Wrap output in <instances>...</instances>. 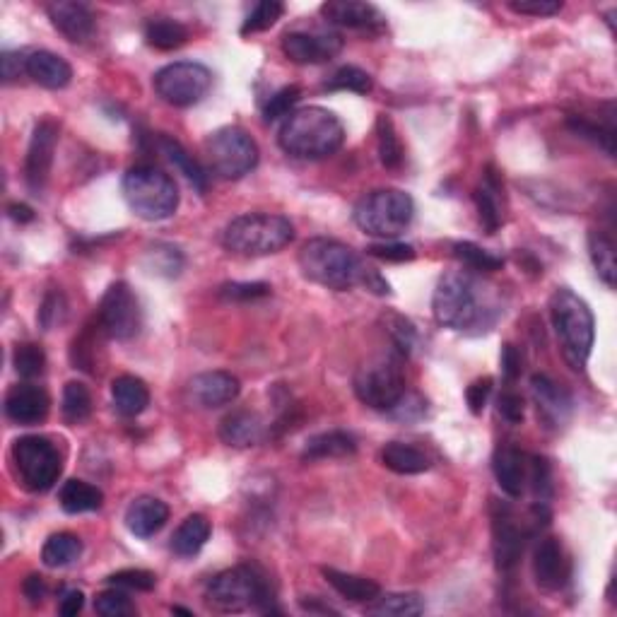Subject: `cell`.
<instances>
[{
	"label": "cell",
	"mask_w": 617,
	"mask_h": 617,
	"mask_svg": "<svg viewBox=\"0 0 617 617\" xmlns=\"http://www.w3.org/2000/svg\"><path fill=\"white\" fill-rule=\"evenodd\" d=\"M345 128L333 111L304 107L292 111L280 126L278 143L297 160H323L343 148Z\"/></svg>",
	"instance_id": "6da1fadb"
},
{
	"label": "cell",
	"mask_w": 617,
	"mask_h": 617,
	"mask_svg": "<svg viewBox=\"0 0 617 617\" xmlns=\"http://www.w3.org/2000/svg\"><path fill=\"white\" fill-rule=\"evenodd\" d=\"M550 316L564 360L574 372H584L596 340V319L577 292L560 287L550 297Z\"/></svg>",
	"instance_id": "7a4b0ae2"
},
{
	"label": "cell",
	"mask_w": 617,
	"mask_h": 617,
	"mask_svg": "<svg viewBox=\"0 0 617 617\" xmlns=\"http://www.w3.org/2000/svg\"><path fill=\"white\" fill-rule=\"evenodd\" d=\"M297 261L304 278L336 292L362 285L364 273H367V266L355 256L350 246L326 237L309 239L299 251Z\"/></svg>",
	"instance_id": "3957f363"
},
{
	"label": "cell",
	"mask_w": 617,
	"mask_h": 617,
	"mask_svg": "<svg viewBox=\"0 0 617 617\" xmlns=\"http://www.w3.org/2000/svg\"><path fill=\"white\" fill-rule=\"evenodd\" d=\"M295 239V227L287 217L249 213L234 217L222 232V246L237 256L278 254Z\"/></svg>",
	"instance_id": "277c9868"
},
{
	"label": "cell",
	"mask_w": 617,
	"mask_h": 617,
	"mask_svg": "<svg viewBox=\"0 0 617 617\" xmlns=\"http://www.w3.org/2000/svg\"><path fill=\"white\" fill-rule=\"evenodd\" d=\"M490 307L480 302L478 287L463 273H446L437 282L432 297V314L439 326L451 331H470V328L490 326Z\"/></svg>",
	"instance_id": "5b68a950"
},
{
	"label": "cell",
	"mask_w": 617,
	"mask_h": 617,
	"mask_svg": "<svg viewBox=\"0 0 617 617\" xmlns=\"http://www.w3.org/2000/svg\"><path fill=\"white\" fill-rule=\"evenodd\" d=\"M121 188L128 208L140 220H167L179 208V188H176L174 179L150 164H138V167L128 169Z\"/></svg>",
	"instance_id": "8992f818"
},
{
	"label": "cell",
	"mask_w": 617,
	"mask_h": 617,
	"mask_svg": "<svg viewBox=\"0 0 617 617\" xmlns=\"http://www.w3.org/2000/svg\"><path fill=\"white\" fill-rule=\"evenodd\" d=\"M205 598L222 613H244L249 608H258L263 613L273 610L268 581L251 564H239L217 574L205 589Z\"/></svg>",
	"instance_id": "52a82bcc"
},
{
	"label": "cell",
	"mask_w": 617,
	"mask_h": 617,
	"mask_svg": "<svg viewBox=\"0 0 617 617\" xmlns=\"http://www.w3.org/2000/svg\"><path fill=\"white\" fill-rule=\"evenodd\" d=\"M415 215L413 198L398 188H379L367 193L355 205L352 220L369 237H379L384 242L396 239L410 227Z\"/></svg>",
	"instance_id": "ba28073f"
},
{
	"label": "cell",
	"mask_w": 617,
	"mask_h": 617,
	"mask_svg": "<svg viewBox=\"0 0 617 617\" xmlns=\"http://www.w3.org/2000/svg\"><path fill=\"white\" fill-rule=\"evenodd\" d=\"M205 155L210 167L222 179H242L251 174L258 164V145L244 128L225 126L205 140Z\"/></svg>",
	"instance_id": "9c48e42d"
},
{
	"label": "cell",
	"mask_w": 617,
	"mask_h": 617,
	"mask_svg": "<svg viewBox=\"0 0 617 617\" xmlns=\"http://www.w3.org/2000/svg\"><path fill=\"white\" fill-rule=\"evenodd\" d=\"M355 393L364 405L374 410H389L401 401L405 393V379L396 357H374L367 360L355 374Z\"/></svg>",
	"instance_id": "30bf717a"
},
{
	"label": "cell",
	"mask_w": 617,
	"mask_h": 617,
	"mask_svg": "<svg viewBox=\"0 0 617 617\" xmlns=\"http://www.w3.org/2000/svg\"><path fill=\"white\" fill-rule=\"evenodd\" d=\"M152 85H155L157 97L162 102L172 104V107H191L208 94L210 85H213V73L203 63L179 61L157 70Z\"/></svg>",
	"instance_id": "8fae6325"
},
{
	"label": "cell",
	"mask_w": 617,
	"mask_h": 617,
	"mask_svg": "<svg viewBox=\"0 0 617 617\" xmlns=\"http://www.w3.org/2000/svg\"><path fill=\"white\" fill-rule=\"evenodd\" d=\"M13 461L22 483L32 492H46L61 475V456L44 437H22L13 444Z\"/></svg>",
	"instance_id": "7c38bea8"
},
{
	"label": "cell",
	"mask_w": 617,
	"mask_h": 617,
	"mask_svg": "<svg viewBox=\"0 0 617 617\" xmlns=\"http://www.w3.org/2000/svg\"><path fill=\"white\" fill-rule=\"evenodd\" d=\"M97 321L102 323L104 336L111 340L126 343V340L138 336L140 326H143V311H140L138 297L133 295L126 282H114L109 287L107 295L102 297V304H99Z\"/></svg>",
	"instance_id": "4fadbf2b"
},
{
	"label": "cell",
	"mask_w": 617,
	"mask_h": 617,
	"mask_svg": "<svg viewBox=\"0 0 617 617\" xmlns=\"http://www.w3.org/2000/svg\"><path fill=\"white\" fill-rule=\"evenodd\" d=\"M343 51L338 32H287L282 37V54L299 66H319Z\"/></svg>",
	"instance_id": "5bb4252c"
},
{
	"label": "cell",
	"mask_w": 617,
	"mask_h": 617,
	"mask_svg": "<svg viewBox=\"0 0 617 617\" xmlns=\"http://www.w3.org/2000/svg\"><path fill=\"white\" fill-rule=\"evenodd\" d=\"M56 145H58V123L51 119L39 121L37 126H34L32 140H29L27 162H25L27 186L32 188L34 193L44 191L46 181H49Z\"/></svg>",
	"instance_id": "9a60e30c"
},
{
	"label": "cell",
	"mask_w": 617,
	"mask_h": 617,
	"mask_svg": "<svg viewBox=\"0 0 617 617\" xmlns=\"http://www.w3.org/2000/svg\"><path fill=\"white\" fill-rule=\"evenodd\" d=\"M492 548H495L499 572H511L526 548V531H521L511 511L499 504H495V511H492Z\"/></svg>",
	"instance_id": "2e32d148"
},
{
	"label": "cell",
	"mask_w": 617,
	"mask_h": 617,
	"mask_svg": "<svg viewBox=\"0 0 617 617\" xmlns=\"http://www.w3.org/2000/svg\"><path fill=\"white\" fill-rule=\"evenodd\" d=\"M321 15L328 25L357 29V32H381L386 27L384 15L372 3L360 0H328L321 5Z\"/></svg>",
	"instance_id": "e0dca14e"
},
{
	"label": "cell",
	"mask_w": 617,
	"mask_h": 617,
	"mask_svg": "<svg viewBox=\"0 0 617 617\" xmlns=\"http://www.w3.org/2000/svg\"><path fill=\"white\" fill-rule=\"evenodd\" d=\"M242 391L237 376L229 372H203L193 376L188 384V393L201 408H222V405L234 403Z\"/></svg>",
	"instance_id": "ac0fdd59"
},
{
	"label": "cell",
	"mask_w": 617,
	"mask_h": 617,
	"mask_svg": "<svg viewBox=\"0 0 617 617\" xmlns=\"http://www.w3.org/2000/svg\"><path fill=\"white\" fill-rule=\"evenodd\" d=\"M49 393L34 384H17L5 398V415L17 425H39L49 415Z\"/></svg>",
	"instance_id": "d6986e66"
},
{
	"label": "cell",
	"mask_w": 617,
	"mask_h": 617,
	"mask_svg": "<svg viewBox=\"0 0 617 617\" xmlns=\"http://www.w3.org/2000/svg\"><path fill=\"white\" fill-rule=\"evenodd\" d=\"M533 577L545 591H557L567 581V557L557 538H540L533 550Z\"/></svg>",
	"instance_id": "ffe728a7"
},
{
	"label": "cell",
	"mask_w": 617,
	"mask_h": 617,
	"mask_svg": "<svg viewBox=\"0 0 617 617\" xmlns=\"http://www.w3.org/2000/svg\"><path fill=\"white\" fill-rule=\"evenodd\" d=\"M492 470H495L497 485L504 495L519 499L528 485V458L516 446H499L492 456Z\"/></svg>",
	"instance_id": "44dd1931"
},
{
	"label": "cell",
	"mask_w": 617,
	"mask_h": 617,
	"mask_svg": "<svg viewBox=\"0 0 617 617\" xmlns=\"http://www.w3.org/2000/svg\"><path fill=\"white\" fill-rule=\"evenodd\" d=\"M266 422L254 410H234L222 417L220 439L234 449H249L266 439Z\"/></svg>",
	"instance_id": "7402d4cb"
},
{
	"label": "cell",
	"mask_w": 617,
	"mask_h": 617,
	"mask_svg": "<svg viewBox=\"0 0 617 617\" xmlns=\"http://www.w3.org/2000/svg\"><path fill=\"white\" fill-rule=\"evenodd\" d=\"M46 13H49L54 27L68 41L80 44V41H87L94 34V13L85 3L61 0V3H51L49 8H46Z\"/></svg>",
	"instance_id": "603a6c76"
},
{
	"label": "cell",
	"mask_w": 617,
	"mask_h": 617,
	"mask_svg": "<svg viewBox=\"0 0 617 617\" xmlns=\"http://www.w3.org/2000/svg\"><path fill=\"white\" fill-rule=\"evenodd\" d=\"M167 521L169 507L157 497H135L126 509V526L135 538H152L162 531Z\"/></svg>",
	"instance_id": "cb8c5ba5"
},
{
	"label": "cell",
	"mask_w": 617,
	"mask_h": 617,
	"mask_svg": "<svg viewBox=\"0 0 617 617\" xmlns=\"http://www.w3.org/2000/svg\"><path fill=\"white\" fill-rule=\"evenodd\" d=\"M27 75L46 90H63L73 80V68L66 58L51 51H29Z\"/></svg>",
	"instance_id": "d4e9b609"
},
{
	"label": "cell",
	"mask_w": 617,
	"mask_h": 617,
	"mask_svg": "<svg viewBox=\"0 0 617 617\" xmlns=\"http://www.w3.org/2000/svg\"><path fill=\"white\" fill-rule=\"evenodd\" d=\"M531 391L538 403V413L543 415L548 422H552V425L560 427L562 422L569 417V413H572V396H569L560 384H555L550 376H545V374L533 376Z\"/></svg>",
	"instance_id": "484cf974"
},
{
	"label": "cell",
	"mask_w": 617,
	"mask_h": 617,
	"mask_svg": "<svg viewBox=\"0 0 617 617\" xmlns=\"http://www.w3.org/2000/svg\"><path fill=\"white\" fill-rule=\"evenodd\" d=\"M111 401L116 413L123 417H138L150 405V391L143 379L123 374L111 384Z\"/></svg>",
	"instance_id": "4316f807"
},
{
	"label": "cell",
	"mask_w": 617,
	"mask_h": 617,
	"mask_svg": "<svg viewBox=\"0 0 617 617\" xmlns=\"http://www.w3.org/2000/svg\"><path fill=\"white\" fill-rule=\"evenodd\" d=\"M357 451L355 434L345 430H331L311 437L304 446L302 458L304 461H323V458H345Z\"/></svg>",
	"instance_id": "83f0119b"
},
{
	"label": "cell",
	"mask_w": 617,
	"mask_h": 617,
	"mask_svg": "<svg viewBox=\"0 0 617 617\" xmlns=\"http://www.w3.org/2000/svg\"><path fill=\"white\" fill-rule=\"evenodd\" d=\"M381 463L398 475H420L432 468L430 456L413 444L391 442L381 449Z\"/></svg>",
	"instance_id": "f1b7e54d"
},
{
	"label": "cell",
	"mask_w": 617,
	"mask_h": 617,
	"mask_svg": "<svg viewBox=\"0 0 617 617\" xmlns=\"http://www.w3.org/2000/svg\"><path fill=\"white\" fill-rule=\"evenodd\" d=\"M321 574L326 577L328 584L336 589L340 596L348 598L352 603H372L381 593V586L367 577H357V574L338 572L333 567H323Z\"/></svg>",
	"instance_id": "f546056e"
},
{
	"label": "cell",
	"mask_w": 617,
	"mask_h": 617,
	"mask_svg": "<svg viewBox=\"0 0 617 617\" xmlns=\"http://www.w3.org/2000/svg\"><path fill=\"white\" fill-rule=\"evenodd\" d=\"M210 533H213L210 521L205 519L203 514H191L188 519H184V524L174 531L172 550L179 557L198 555V552L205 548V543H208Z\"/></svg>",
	"instance_id": "4dcf8cb0"
},
{
	"label": "cell",
	"mask_w": 617,
	"mask_h": 617,
	"mask_svg": "<svg viewBox=\"0 0 617 617\" xmlns=\"http://www.w3.org/2000/svg\"><path fill=\"white\" fill-rule=\"evenodd\" d=\"M475 205H478L480 225L487 234H495L502 225V208H499V179L495 167L485 169L483 184L475 191Z\"/></svg>",
	"instance_id": "1f68e13d"
},
{
	"label": "cell",
	"mask_w": 617,
	"mask_h": 617,
	"mask_svg": "<svg viewBox=\"0 0 617 617\" xmlns=\"http://www.w3.org/2000/svg\"><path fill=\"white\" fill-rule=\"evenodd\" d=\"M58 502L66 514H87V511L102 509L104 492L85 480H68L58 492Z\"/></svg>",
	"instance_id": "d6a6232c"
},
{
	"label": "cell",
	"mask_w": 617,
	"mask_h": 617,
	"mask_svg": "<svg viewBox=\"0 0 617 617\" xmlns=\"http://www.w3.org/2000/svg\"><path fill=\"white\" fill-rule=\"evenodd\" d=\"M369 615L379 617H415L425 613V598L420 593H386V596H376L367 605Z\"/></svg>",
	"instance_id": "836d02e7"
},
{
	"label": "cell",
	"mask_w": 617,
	"mask_h": 617,
	"mask_svg": "<svg viewBox=\"0 0 617 617\" xmlns=\"http://www.w3.org/2000/svg\"><path fill=\"white\" fill-rule=\"evenodd\" d=\"M160 148H162L164 155H167V160L172 162L174 167L186 176L188 184H191L193 188H198L201 193L208 191V174L203 172L201 164H198L191 155H188V152L184 150V145H181L179 140L169 138V135H160Z\"/></svg>",
	"instance_id": "e575fe53"
},
{
	"label": "cell",
	"mask_w": 617,
	"mask_h": 617,
	"mask_svg": "<svg viewBox=\"0 0 617 617\" xmlns=\"http://www.w3.org/2000/svg\"><path fill=\"white\" fill-rule=\"evenodd\" d=\"M145 39H148L152 49L174 51L186 44L188 29L181 22L169 20V17H157V20H150L145 25Z\"/></svg>",
	"instance_id": "d590c367"
},
{
	"label": "cell",
	"mask_w": 617,
	"mask_h": 617,
	"mask_svg": "<svg viewBox=\"0 0 617 617\" xmlns=\"http://www.w3.org/2000/svg\"><path fill=\"white\" fill-rule=\"evenodd\" d=\"M82 552V540L75 536V533H56L44 543V550H41V562L46 567L58 569V567H68L80 557Z\"/></svg>",
	"instance_id": "8d00e7d4"
},
{
	"label": "cell",
	"mask_w": 617,
	"mask_h": 617,
	"mask_svg": "<svg viewBox=\"0 0 617 617\" xmlns=\"http://www.w3.org/2000/svg\"><path fill=\"white\" fill-rule=\"evenodd\" d=\"M589 254L596 268L598 278H601L608 287H615L617 266H615V244L608 234L603 232H589Z\"/></svg>",
	"instance_id": "74e56055"
},
{
	"label": "cell",
	"mask_w": 617,
	"mask_h": 617,
	"mask_svg": "<svg viewBox=\"0 0 617 617\" xmlns=\"http://www.w3.org/2000/svg\"><path fill=\"white\" fill-rule=\"evenodd\" d=\"M63 417H66L68 425H80L87 417L92 415V396L90 389L80 381H68L66 389H63Z\"/></svg>",
	"instance_id": "f35d334b"
},
{
	"label": "cell",
	"mask_w": 617,
	"mask_h": 617,
	"mask_svg": "<svg viewBox=\"0 0 617 617\" xmlns=\"http://www.w3.org/2000/svg\"><path fill=\"white\" fill-rule=\"evenodd\" d=\"M376 143H379V160L386 169L401 167L403 145L398 140V133L389 116H379V121H376Z\"/></svg>",
	"instance_id": "ab89813d"
},
{
	"label": "cell",
	"mask_w": 617,
	"mask_h": 617,
	"mask_svg": "<svg viewBox=\"0 0 617 617\" xmlns=\"http://www.w3.org/2000/svg\"><path fill=\"white\" fill-rule=\"evenodd\" d=\"M97 323H90L85 326V331L80 336H75L73 348H70V362L75 364V369H82V372H97V336L104 333L102 323H99V331H94Z\"/></svg>",
	"instance_id": "60d3db41"
},
{
	"label": "cell",
	"mask_w": 617,
	"mask_h": 617,
	"mask_svg": "<svg viewBox=\"0 0 617 617\" xmlns=\"http://www.w3.org/2000/svg\"><path fill=\"white\" fill-rule=\"evenodd\" d=\"M454 256L463 266H468L470 270H480V273H495V270H502L504 266L502 256H495L492 251H487L473 242L454 244Z\"/></svg>",
	"instance_id": "b9f144b4"
},
{
	"label": "cell",
	"mask_w": 617,
	"mask_h": 617,
	"mask_svg": "<svg viewBox=\"0 0 617 617\" xmlns=\"http://www.w3.org/2000/svg\"><path fill=\"white\" fill-rule=\"evenodd\" d=\"M569 128L581 138L591 140L601 148L605 155H615V126H601V123L586 119V116H569Z\"/></svg>",
	"instance_id": "7bdbcfd3"
},
{
	"label": "cell",
	"mask_w": 617,
	"mask_h": 617,
	"mask_svg": "<svg viewBox=\"0 0 617 617\" xmlns=\"http://www.w3.org/2000/svg\"><path fill=\"white\" fill-rule=\"evenodd\" d=\"M372 87L374 85H372V78H369V73H364V70L357 66H343V68H338L331 78H328L326 85H323V90L367 94V92H372Z\"/></svg>",
	"instance_id": "ee69618b"
},
{
	"label": "cell",
	"mask_w": 617,
	"mask_h": 617,
	"mask_svg": "<svg viewBox=\"0 0 617 617\" xmlns=\"http://www.w3.org/2000/svg\"><path fill=\"white\" fill-rule=\"evenodd\" d=\"M13 367L22 379H37L46 369V355L37 343H22L13 352Z\"/></svg>",
	"instance_id": "f6af8a7d"
},
{
	"label": "cell",
	"mask_w": 617,
	"mask_h": 617,
	"mask_svg": "<svg viewBox=\"0 0 617 617\" xmlns=\"http://www.w3.org/2000/svg\"><path fill=\"white\" fill-rule=\"evenodd\" d=\"M282 13H285V5L278 3V0H263V3H258L256 8L246 15L242 34L244 37H249V34L266 32V29H270L280 20Z\"/></svg>",
	"instance_id": "bcb514c9"
},
{
	"label": "cell",
	"mask_w": 617,
	"mask_h": 617,
	"mask_svg": "<svg viewBox=\"0 0 617 617\" xmlns=\"http://www.w3.org/2000/svg\"><path fill=\"white\" fill-rule=\"evenodd\" d=\"M148 266L152 273L164 275V278H174V275H179L181 268H184V256H181V251L176 249V246L157 244L155 249H150Z\"/></svg>",
	"instance_id": "7dc6e473"
},
{
	"label": "cell",
	"mask_w": 617,
	"mask_h": 617,
	"mask_svg": "<svg viewBox=\"0 0 617 617\" xmlns=\"http://www.w3.org/2000/svg\"><path fill=\"white\" fill-rule=\"evenodd\" d=\"M94 610L102 617H128L135 613V605L126 591L114 586V589L102 591L94 598Z\"/></svg>",
	"instance_id": "c3c4849f"
},
{
	"label": "cell",
	"mask_w": 617,
	"mask_h": 617,
	"mask_svg": "<svg viewBox=\"0 0 617 617\" xmlns=\"http://www.w3.org/2000/svg\"><path fill=\"white\" fill-rule=\"evenodd\" d=\"M302 99V90H299L297 85H287L282 87V90H278L273 94V97L268 99L266 104H263V119H266L268 123L270 121H278L282 119V116H290L292 109H295V104Z\"/></svg>",
	"instance_id": "681fc988"
},
{
	"label": "cell",
	"mask_w": 617,
	"mask_h": 617,
	"mask_svg": "<svg viewBox=\"0 0 617 617\" xmlns=\"http://www.w3.org/2000/svg\"><path fill=\"white\" fill-rule=\"evenodd\" d=\"M528 483H531L533 495H536L538 502L548 504V499L552 497V468L548 458H531V463H528Z\"/></svg>",
	"instance_id": "f907efd6"
},
{
	"label": "cell",
	"mask_w": 617,
	"mask_h": 617,
	"mask_svg": "<svg viewBox=\"0 0 617 617\" xmlns=\"http://www.w3.org/2000/svg\"><path fill=\"white\" fill-rule=\"evenodd\" d=\"M107 581L123 591H152L157 586V577L148 569H121L111 574Z\"/></svg>",
	"instance_id": "816d5d0a"
},
{
	"label": "cell",
	"mask_w": 617,
	"mask_h": 617,
	"mask_svg": "<svg viewBox=\"0 0 617 617\" xmlns=\"http://www.w3.org/2000/svg\"><path fill=\"white\" fill-rule=\"evenodd\" d=\"M268 282H227L220 287V297L227 302H254V299L268 297Z\"/></svg>",
	"instance_id": "f5cc1de1"
},
{
	"label": "cell",
	"mask_w": 617,
	"mask_h": 617,
	"mask_svg": "<svg viewBox=\"0 0 617 617\" xmlns=\"http://www.w3.org/2000/svg\"><path fill=\"white\" fill-rule=\"evenodd\" d=\"M386 328H389V336L393 340V345H396V350L401 352V355H410V350L415 348V326L410 323L405 316L398 314H389L386 316Z\"/></svg>",
	"instance_id": "db71d44e"
},
{
	"label": "cell",
	"mask_w": 617,
	"mask_h": 617,
	"mask_svg": "<svg viewBox=\"0 0 617 617\" xmlns=\"http://www.w3.org/2000/svg\"><path fill=\"white\" fill-rule=\"evenodd\" d=\"M367 254L386 263H403V261H413L415 249L410 244H401V242H379V244L367 246Z\"/></svg>",
	"instance_id": "11a10c76"
},
{
	"label": "cell",
	"mask_w": 617,
	"mask_h": 617,
	"mask_svg": "<svg viewBox=\"0 0 617 617\" xmlns=\"http://www.w3.org/2000/svg\"><path fill=\"white\" fill-rule=\"evenodd\" d=\"M389 413L403 422H415V420H420V417H425L427 403L422 401L417 393H403L401 401L393 405Z\"/></svg>",
	"instance_id": "9f6ffc18"
},
{
	"label": "cell",
	"mask_w": 617,
	"mask_h": 617,
	"mask_svg": "<svg viewBox=\"0 0 617 617\" xmlns=\"http://www.w3.org/2000/svg\"><path fill=\"white\" fill-rule=\"evenodd\" d=\"M492 384H495V381H492L490 376H483V379H475L473 384L468 386L466 403H468L470 413H473V415H483L485 405H487V401H490V396H492Z\"/></svg>",
	"instance_id": "6f0895ef"
},
{
	"label": "cell",
	"mask_w": 617,
	"mask_h": 617,
	"mask_svg": "<svg viewBox=\"0 0 617 617\" xmlns=\"http://www.w3.org/2000/svg\"><path fill=\"white\" fill-rule=\"evenodd\" d=\"M509 10L516 15L548 17L560 13L562 3H557V0H521V3H509Z\"/></svg>",
	"instance_id": "680465c9"
},
{
	"label": "cell",
	"mask_w": 617,
	"mask_h": 617,
	"mask_svg": "<svg viewBox=\"0 0 617 617\" xmlns=\"http://www.w3.org/2000/svg\"><path fill=\"white\" fill-rule=\"evenodd\" d=\"M497 410L509 425H521L524 422V398L516 391H504L497 401Z\"/></svg>",
	"instance_id": "91938a15"
},
{
	"label": "cell",
	"mask_w": 617,
	"mask_h": 617,
	"mask_svg": "<svg viewBox=\"0 0 617 617\" xmlns=\"http://www.w3.org/2000/svg\"><path fill=\"white\" fill-rule=\"evenodd\" d=\"M27 56V51H5L0 56V73H3L5 82H15L27 75Z\"/></svg>",
	"instance_id": "94428289"
},
{
	"label": "cell",
	"mask_w": 617,
	"mask_h": 617,
	"mask_svg": "<svg viewBox=\"0 0 617 617\" xmlns=\"http://www.w3.org/2000/svg\"><path fill=\"white\" fill-rule=\"evenodd\" d=\"M63 309H66V304H63L61 292H58V295L56 292H51V295L44 299V304H41V311H39V321H41V326H44V331H51L54 323L61 321Z\"/></svg>",
	"instance_id": "6125c7cd"
},
{
	"label": "cell",
	"mask_w": 617,
	"mask_h": 617,
	"mask_svg": "<svg viewBox=\"0 0 617 617\" xmlns=\"http://www.w3.org/2000/svg\"><path fill=\"white\" fill-rule=\"evenodd\" d=\"M521 364H524V360H521L519 348H516V345H511V343L504 345V348H502V374H504V379L509 381V384H514V381L521 376V369H524Z\"/></svg>",
	"instance_id": "be15d7a7"
},
{
	"label": "cell",
	"mask_w": 617,
	"mask_h": 617,
	"mask_svg": "<svg viewBox=\"0 0 617 617\" xmlns=\"http://www.w3.org/2000/svg\"><path fill=\"white\" fill-rule=\"evenodd\" d=\"M22 591H25V598L29 603H41L46 596V581L44 577H39V574H32V577L25 579V584H22Z\"/></svg>",
	"instance_id": "e7e4bbea"
},
{
	"label": "cell",
	"mask_w": 617,
	"mask_h": 617,
	"mask_svg": "<svg viewBox=\"0 0 617 617\" xmlns=\"http://www.w3.org/2000/svg\"><path fill=\"white\" fill-rule=\"evenodd\" d=\"M82 608H85V596H82V591L73 589V591L63 593L61 608H58V610H61V615L73 617V615H78Z\"/></svg>",
	"instance_id": "03108f58"
},
{
	"label": "cell",
	"mask_w": 617,
	"mask_h": 617,
	"mask_svg": "<svg viewBox=\"0 0 617 617\" xmlns=\"http://www.w3.org/2000/svg\"><path fill=\"white\" fill-rule=\"evenodd\" d=\"M8 215H10V220H15V222H32L34 220V210L25 203H10Z\"/></svg>",
	"instance_id": "003e7915"
}]
</instances>
